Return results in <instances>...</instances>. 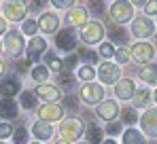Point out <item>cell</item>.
<instances>
[{"label":"cell","mask_w":157,"mask_h":144,"mask_svg":"<svg viewBox=\"0 0 157 144\" xmlns=\"http://www.w3.org/2000/svg\"><path fill=\"white\" fill-rule=\"evenodd\" d=\"M38 117H40V121H47V123L59 121L64 117V108L59 104H45L38 108Z\"/></svg>","instance_id":"8"},{"label":"cell","mask_w":157,"mask_h":144,"mask_svg":"<svg viewBox=\"0 0 157 144\" xmlns=\"http://www.w3.org/2000/svg\"><path fill=\"white\" fill-rule=\"evenodd\" d=\"M81 38L83 43L87 45H96L104 38V25L100 21H87V24L81 28Z\"/></svg>","instance_id":"2"},{"label":"cell","mask_w":157,"mask_h":144,"mask_svg":"<svg viewBox=\"0 0 157 144\" xmlns=\"http://www.w3.org/2000/svg\"><path fill=\"white\" fill-rule=\"evenodd\" d=\"M34 144H38V142H34Z\"/></svg>","instance_id":"55"},{"label":"cell","mask_w":157,"mask_h":144,"mask_svg":"<svg viewBox=\"0 0 157 144\" xmlns=\"http://www.w3.org/2000/svg\"><path fill=\"white\" fill-rule=\"evenodd\" d=\"M32 136L38 138V140H51V136H53L51 123H47V121H36V123L32 125Z\"/></svg>","instance_id":"18"},{"label":"cell","mask_w":157,"mask_h":144,"mask_svg":"<svg viewBox=\"0 0 157 144\" xmlns=\"http://www.w3.org/2000/svg\"><path fill=\"white\" fill-rule=\"evenodd\" d=\"M4 49L13 55V57H19L21 53H24V36H21V32H17V30H13V32H6V36H4Z\"/></svg>","instance_id":"5"},{"label":"cell","mask_w":157,"mask_h":144,"mask_svg":"<svg viewBox=\"0 0 157 144\" xmlns=\"http://www.w3.org/2000/svg\"><path fill=\"white\" fill-rule=\"evenodd\" d=\"M17 70H19V72H26L28 70V62H19V64H17Z\"/></svg>","instance_id":"46"},{"label":"cell","mask_w":157,"mask_h":144,"mask_svg":"<svg viewBox=\"0 0 157 144\" xmlns=\"http://www.w3.org/2000/svg\"><path fill=\"white\" fill-rule=\"evenodd\" d=\"M144 13L147 15H157V0H149L144 4Z\"/></svg>","instance_id":"40"},{"label":"cell","mask_w":157,"mask_h":144,"mask_svg":"<svg viewBox=\"0 0 157 144\" xmlns=\"http://www.w3.org/2000/svg\"><path fill=\"white\" fill-rule=\"evenodd\" d=\"M0 117L2 119H15L17 117V102L11 97L0 100Z\"/></svg>","instance_id":"21"},{"label":"cell","mask_w":157,"mask_h":144,"mask_svg":"<svg viewBox=\"0 0 157 144\" xmlns=\"http://www.w3.org/2000/svg\"><path fill=\"white\" fill-rule=\"evenodd\" d=\"M13 136V127L9 123H0V138H9Z\"/></svg>","instance_id":"39"},{"label":"cell","mask_w":157,"mask_h":144,"mask_svg":"<svg viewBox=\"0 0 157 144\" xmlns=\"http://www.w3.org/2000/svg\"><path fill=\"white\" fill-rule=\"evenodd\" d=\"M153 55H155V47L149 45V43H138V45L132 47V57H134L136 62H140V64L149 62Z\"/></svg>","instance_id":"9"},{"label":"cell","mask_w":157,"mask_h":144,"mask_svg":"<svg viewBox=\"0 0 157 144\" xmlns=\"http://www.w3.org/2000/svg\"><path fill=\"white\" fill-rule=\"evenodd\" d=\"M78 55H81V59L87 62L85 66H94V64L98 62V53H94V51H89V49H78Z\"/></svg>","instance_id":"28"},{"label":"cell","mask_w":157,"mask_h":144,"mask_svg":"<svg viewBox=\"0 0 157 144\" xmlns=\"http://www.w3.org/2000/svg\"><path fill=\"white\" fill-rule=\"evenodd\" d=\"M85 134H87V144H102V129L96 123H89L85 127Z\"/></svg>","instance_id":"23"},{"label":"cell","mask_w":157,"mask_h":144,"mask_svg":"<svg viewBox=\"0 0 157 144\" xmlns=\"http://www.w3.org/2000/svg\"><path fill=\"white\" fill-rule=\"evenodd\" d=\"M132 4H138V6H144L147 0H132Z\"/></svg>","instance_id":"48"},{"label":"cell","mask_w":157,"mask_h":144,"mask_svg":"<svg viewBox=\"0 0 157 144\" xmlns=\"http://www.w3.org/2000/svg\"><path fill=\"white\" fill-rule=\"evenodd\" d=\"M21 106L26 110H32L36 106V100H34V91H24L21 93Z\"/></svg>","instance_id":"31"},{"label":"cell","mask_w":157,"mask_h":144,"mask_svg":"<svg viewBox=\"0 0 157 144\" xmlns=\"http://www.w3.org/2000/svg\"><path fill=\"white\" fill-rule=\"evenodd\" d=\"M102 144H117L115 140H106V142H102Z\"/></svg>","instance_id":"51"},{"label":"cell","mask_w":157,"mask_h":144,"mask_svg":"<svg viewBox=\"0 0 157 144\" xmlns=\"http://www.w3.org/2000/svg\"><path fill=\"white\" fill-rule=\"evenodd\" d=\"M28 129L26 127H17L15 131H13V140H15V144H26L28 142Z\"/></svg>","instance_id":"32"},{"label":"cell","mask_w":157,"mask_h":144,"mask_svg":"<svg viewBox=\"0 0 157 144\" xmlns=\"http://www.w3.org/2000/svg\"><path fill=\"white\" fill-rule=\"evenodd\" d=\"M45 49H47L45 38H40V36H32V40H30V45H28V57H30L32 62H36V59L45 53Z\"/></svg>","instance_id":"16"},{"label":"cell","mask_w":157,"mask_h":144,"mask_svg":"<svg viewBox=\"0 0 157 144\" xmlns=\"http://www.w3.org/2000/svg\"><path fill=\"white\" fill-rule=\"evenodd\" d=\"M110 36H113V40H117V43H121V45H125V43L130 40V34H128V30H123V28L113 30V32H110Z\"/></svg>","instance_id":"30"},{"label":"cell","mask_w":157,"mask_h":144,"mask_svg":"<svg viewBox=\"0 0 157 144\" xmlns=\"http://www.w3.org/2000/svg\"><path fill=\"white\" fill-rule=\"evenodd\" d=\"M81 144H87V142H81Z\"/></svg>","instance_id":"54"},{"label":"cell","mask_w":157,"mask_h":144,"mask_svg":"<svg viewBox=\"0 0 157 144\" xmlns=\"http://www.w3.org/2000/svg\"><path fill=\"white\" fill-rule=\"evenodd\" d=\"M4 70H6V64H4V62H2V59H0V76H2V74H4Z\"/></svg>","instance_id":"49"},{"label":"cell","mask_w":157,"mask_h":144,"mask_svg":"<svg viewBox=\"0 0 157 144\" xmlns=\"http://www.w3.org/2000/svg\"><path fill=\"white\" fill-rule=\"evenodd\" d=\"M34 96L40 97V100H45L47 104H55L57 100H59V89L57 87H51V85H38L36 89H34Z\"/></svg>","instance_id":"14"},{"label":"cell","mask_w":157,"mask_h":144,"mask_svg":"<svg viewBox=\"0 0 157 144\" xmlns=\"http://www.w3.org/2000/svg\"><path fill=\"white\" fill-rule=\"evenodd\" d=\"M106 131H108L110 136H117V134L121 131V123H117V121L113 123V121H110V123H108V127H106Z\"/></svg>","instance_id":"42"},{"label":"cell","mask_w":157,"mask_h":144,"mask_svg":"<svg viewBox=\"0 0 157 144\" xmlns=\"http://www.w3.org/2000/svg\"><path fill=\"white\" fill-rule=\"evenodd\" d=\"M47 4V0H32L30 4V11H43V6Z\"/></svg>","instance_id":"43"},{"label":"cell","mask_w":157,"mask_h":144,"mask_svg":"<svg viewBox=\"0 0 157 144\" xmlns=\"http://www.w3.org/2000/svg\"><path fill=\"white\" fill-rule=\"evenodd\" d=\"M55 45L57 49H62V51H72V49L77 47V36H75V32H70V30H62V32H57V38H55Z\"/></svg>","instance_id":"13"},{"label":"cell","mask_w":157,"mask_h":144,"mask_svg":"<svg viewBox=\"0 0 157 144\" xmlns=\"http://www.w3.org/2000/svg\"><path fill=\"white\" fill-rule=\"evenodd\" d=\"M123 144H144V136L138 131V129H128L123 134Z\"/></svg>","instance_id":"24"},{"label":"cell","mask_w":157,"mask_h":144,"mask_svg":"<svg viewBox=\"0 0 157 144\" xmlns=\"http://www.w3.org/2000/svg\"><path fill=\"white\" fill-rule=\"evenodd\" d=\"M98 117L104 121H113L117 115H119V106H117V102L115 100H104V102H100L98 104Z\"/></svg>","instance_id":"12"},{"label":"cell","mask_w":157,"mask_h":144,"mask_svg":"<svg viewBox=\"0 0 157 144\" xmlns=\"http://www.w3.org/2000/svg\"><path fill=\"white\" fill-rule=\"evenodd\" d=\"M51 4L57 6V9H72L75 0H51Z\"/></svg>","instance_id":"38"},{"label":"cell","mask_w":157,"mask_h":144,"mask_svg":"<svg viewBox=\"0 0 157 144\" xmlns=\"http://www.w3.org/2000/svg\"><path fill=\"white\" fill-rule=\"evenodd\" d=\"M6 32V21H4V17H0V34H4Z\"/></svg>","instance_id":"47"},{"label":"cell","mask_w":157,"mask_h":144,"mask_svg":"<svg viewBox=\"0 0 157 144\" xmlns=\"http://www.w3.org/2000/svg\"><path fill=\"white\" fill-rule=\"evenodd\" d=\"M32 78L43 85V83L49 78V68H47V66H34V68H32Z\"/></svg>","instance_id":"26"},{"label":"cell","mask_w":157,"mask_h":144,"mask_svg":"<svg viewBox=\"0 0 157 144\" xmlns=\"http://www.w3.org/2000/svg\"><path fill=\"white\" fill-rule=\"evenodd\" d=\"M0 144H2V142H0Z\"/></svg>","instance_id":"56"},{"label":"cell","mask_w":157,"mask_h":144,"mask_svg":"<svg viewBox=\"0 0 157 144\" xmlns=\"http://www.w3.org/2000/svg\"><path fill=\"white\" fill-rule=\"evenodd\" d=\"M2 13L6 15V19L11 21H21L28 13V4L26 0H9L4 6H2Z\"/></svg>","instance_id":"4"},{"label":"cell","mask_w":157,"mask_h":144,"mask_svg":"<svg viewBox=\"0 0 157 144\" xmlns=\"http://www.w3.org/2000/svg\"><path fill=\"white\" fill-rule=\"evenodd\" d=\"M68 25H85L87 24V9L85 6H72L66 15Z\"/></svg>","instance_id":"17"},{"label":"cell","mask_w":157,"mask_h":144,"mask_svg":"<svg viewBox=\"0 0 157 144\" xmlns=\"http://www.w3.org/2000/svg\"><path fill=\"white\" fill-rule=\"evenodd\" d=\"M149 102H151V93H149V89L134 91V106H138V108H144V106H149Z\"/></svg>","instance_id":"25"},{"label":"cell","mask_w":157,"mask_h":144,"mask_svg":"<svg viewBox=\"0 0 157 144\" xmlns=\"http://www.w3.org/2000/svg\"><path fill=\"white\" fill-rule=\"evenodd\" d=\"M98 76H100L102 83L113 85V83L119 78V66H115V64H110V62H104V64H100V68H98Z\"/></svg>","instance_id":"10"},{"label":"cell","mask_w":157,"mask_h":144,"mask_svg":"<svg viewBox=\"0 0 157 144\" xmlns=\"http://www.w3.org/2000/svg\"><path fill=\"white\" fill-rule=\"evenodd\" d=\"M45 62H47V66H49L51 70H55V72H62V68H64L62 59H57L53 53H47V55H45Z\"/></svg>","instance_id":"29"},{"label":"cell","mask_w":157,"mask_h":144,"mask_svg":"<svg viewBox=\"0 0 157 144\" xmlns=\"http://www.w3.org/2000/svg\"><path fill=\"white\" fill-rule=\"evenodd\" d=\"M102 97H104V89L98 83H87L81 87V100L85 104H98Z\"/></svg>","instance_id":"6"},{"label":"cell","mask_w":157,"mask_h":144,"mask_svg":"<svg viewBox=\"0 0 157 144\" xmlns=\"http://www.w3.org/2000/svg\"><path fill=\"white\" fill-rule=\"evenodd\" d=\"M134 83H132V78H121L119 83H117V87H115V96L119 97V100H130L134 96Z\"/></svg>","instance_id":"20"},{"label":"cell","mask_w":157,"mask_h":144,"mask_svg":"<svg viewBox=\"0 0 157 144\" xmlns=\"http://www.w3.org/2000/svg\"><path fill=\"white\" fill-rule=\"evenodd\" d=\"M132 15H134V6L128 0H115V4L110 6V19L117 21V24H125L130 21Z\"/></svg>","instance_id":"3"},{"label":"cell","mask_w":157,"mask_h":144,"mask_svg":"<svg viewBox=\"0 0 157 144\" xmlns=\"http://www.w3.org/2000/svg\"><path fill=\"white\" fill-rule=\"evenodd\" d=\"M153 30H155V25H153V21L149 17H138L132 24V34L136 38H149L153 34Z\"/></svg>","instance_id":"7"},{"label":"cell","mask_w":157,"mask_h":144,"mask_svg":"<svg viewBox=\"0 0 157 144\" xmlns=\"http://www.w3.org/2000/svg\"><path fill=\"white\" fill-rule=\"evenodd\" d=\"M64 104H66V108L77 110V102H75V97H66V100H64Z\"/></svg>","instance_id":"45"},{"label":"cell","mask_w":157,"mask_h":144,"mask_svg":"<svg viewBox=\"0 0 157 144\" xmlns=\"http://www.w3.org/2000/svg\"><path fill=\"white\" fill-rule=\"evenodd\" d=\"M19 89H21V83L15 76H9V78H4L0 83V93L4 97H13L15 93H19Z\"/></svg>","instance_id":"19"},{"label":"cell","mask_w":157,"mask_h":144,"mask_svg":"<svg viewBox=\"0 0 157 144\" xmlns=\"http://www.w3.org/2000/svg\"><path fill=\"white\" fill-rule=\"evenodd\" d=\"M85 131V125L81 119H75V117H68V119L62 121L59 125V134H62V140L70 142V140H78Z\"/></svg>","instance_id":"1"},{"label":"cell","mask_w":157,"mask_h":144,"mask_svg":"<svg viewBox=\"0 0 157 144\" xmlns=\"http://www.w3.org/2000/svg\"><path fill=\"white\" fill-rule=\"evenodd\" d=\"M140 125H142L144 134H149L151 138H157V110L149 108V110L140 117Z\"/></svg>","instance_id":"11"},{"label":"cell","mask_w":157,"mask_h":144,"mask_svg":"<svg viewBox=\"0 0 157 144\" xmlns=\"http://www.w3.org/2000/svg\"><path fill=\"white\" fill-rule=\"evenodd\" d=\"M138 76H140L144 83H149V85H157V64H151V66L140 68Z\"/></svg>","instance_id":"22"},{"label":"cell","mask_w":157,"mask_h":144,"mask_svg":"<svg viewBox=\"0 0 157 144\" xmlns=\"http://www.w3.org/2000/svg\"><path fill=\"white\" fill-rule=\"evenodd\" d=\"M59 83H62V87L70 89V87H72V83H75V76H72L70 72H64V74L59 76Z\"/></svg>","instance_id":"35"},{"label":"cell","mask_w":157,"mask_h":144,"mask_svg":"<svg viewBox=\"0 0 157 144\" xmlns=\"http://www.w3.org/2000/svg\"><path fill=\"white\" fill-rule=\"evenodd\" d=\"M121 115H123V123H128V125H134V123L138 121V115H136L134 108H125Z\"/></svg>","instance_id":"34"},{"label":"cell","mask_w":157,"mask_h":144,"mask_svg":"<svg viewBox=\"0 0 157 144\" xmlns=\"http://www.w3.org/2000/svg\"><path fill=\"white\" fill-rule=\"evenodd\" d=\"M115 59H117L119 64H125V62L130 59V51H125V49H117V51H115Z\"/></svg>","instance_id":"37"},{"label":"cell","mask_w":157,"mask_h":144,"mask_svg":"<svg viewBox=\"0 0 157 144\" xmlns=\"http://www.w3.org/2000/svg\"><path fill=\"white\" fill-rule=\"evenodd\" d=\"M91 9L98 11V13H102V9H104V0H91Z\"/></svg>","instance_id":"44"},{"label":"cell","mask_w":157,"mask_h":144,"mask_svg":"<svg viewBox=\"0 0 157 144\" xmlns=\"http://www.w3.org/2000/svg\"><path fill=\"white\" fill-rule=\"evenodd\" d=\"M21 32L28 34V36H36V32H38V21H34V19H24Z\"/></svg>","instance_id":"27"},{"label":"cell","mask_w":157,"mask_h":144,"mask_svg":"<svg viewBox=\"0 0 157 144\" xmlns=\"http://www.w3.org/2000/svg\"><path fill=\"white\" fill-rule=\"evenodd\" d=\"M0 51H2V45H0Z\"/></svg>","instance_id":"53"},{"label":"cell","mask_w":157,"mask_h":144,"mask_svg":"<svg viewBox=\"0 0 157 144\" xmlns=\"http://www.w3.org/2000/svg\"><path fill=\"white\" fill-rule=\"evenodd\" d=\"M155 102H157V91H155Z\"/></svg>","instance_id":"52"},{"label":"cell","mask_w":157,"mask_h":144,"mask_svg":"<svg viewBox=\"0 0 157 144\" xmlns=\"http://www.w3.org/2000/svg\"><path fill=\"white\" fill-rule=\"evenodd\" d=\"M94 76H96V70L91 66H81V70H78V78L81 81H91Z\"/></svg>","instance_id":"33"},{"label":"cell","mask_w":157,"mask_h":144,"mask_svg":"<svg viewBox=\"0 0 157 144\" xmlns=\"http://www.w3.org/2000/svg\"><path fill=\"white\" fill-rule=\"evenodd\" d=\"M38 28H40L43 32H47V34H51V32H57V28H59V17H57L55 13H49V11H45V13L40 15Z\"/></svg>","instance_id":"15"},{"label":"cell","mask_w":157,"mask_h":144,"mask_svg":"<svg viewBox=\"0 0 157 144\" xmlns=\"http://www.w3.org/2000/svg\"><path fill=\"white\" fill-rule=\"evenodd\" d=\"M62 64H64V70H66V72L72 70V68H75V64H77V55H68Z\"/></svg>","instance_id":"41"},{"label":"cell","mask_w":157,"mask_h":144,"mask_svg":"<svg viewBox=\"0 0 157 144\" xmlns=\"http://www.w3.org/2000/svg\"><path fill=\"white\" fill-rule=\"evenodd\" d=\"M53 144H70V142H66V140H57V142H53Z\"/></svg>","instance_id":"50"},{"label":"cell","mask_w":157,"mask_h":144,"mask_svg":"<svg viewBox=\"0 0 157 144\" xmlns=\"http://www.w3.org/2000/svg\"><path fill=\"white\" fill-rule=\"evenodd\" d=\"M100 55H102V57H113V55H115L113 45H110V43H102V45H100Z\"/></svg>","instance_id":"36"}]
</instances>
